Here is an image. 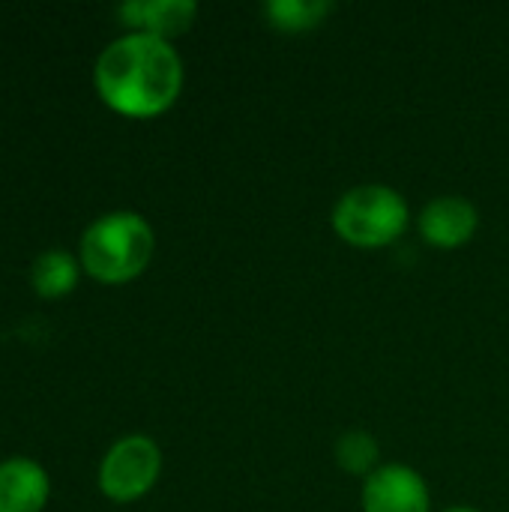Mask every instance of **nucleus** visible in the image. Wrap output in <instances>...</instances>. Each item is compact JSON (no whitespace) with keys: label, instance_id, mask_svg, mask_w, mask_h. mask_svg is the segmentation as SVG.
Masks as SVG:
<instances>
[{"label":"nucleus","instance_id":"f8f14e48","mask_svg":"<svg viewBox=\"0 0 509 512\" xmlns=\"http://www.w3.org/2000/svg\"><path fill=\"white\" fill-rule=\"evenodd\" d=\"M444 512H480V510H474V507H450V510H444Z\"/></svg>","mask_w":509,"mask_h":512},{"label":"nucleus","instance_id":"6e6552de","mask_svg":"<svg viewBox=\"0 0 509 512\" xmlns=\"http://www.w3.org/2000/svg\"><path fill=\"white\" fill-rule=\"evenodd\" d=\"M51 498L45 468L27 456L0 462V512H42Z\"/></svg>","mask_w":509,"mask_h":512},{"label":"nucleus","instance_id":"7ed1b4c3","mask_svg":"<svg viewBox=\"0 0 509 512\" xmlns=\"http://www.w3.org/2000/svg\"><path fill=\"white\" fill-rule=\"evenodd\" d=\"M333 231L354 249H384L396 243L411 222L402 192L384 183H363L348 189L333 207Z\"/></svg>","mask_w":509,"mask_h":512},{"label":"nucleus","instance_id":"1a4fd4ad","mask_svg":"<svg viewBox=\"0 0 509 512\" xmlns=\"http://www.w3.org/2000/svg\"><path fill=\"white\" fill-rule=\"evenodd\" d=\"M78 279H81V261L60 249L42 252L30 267V285L45 300H60L72 294Z\"/></svg>","mask_w":509,"mask_h":512},{"label":"nucleus","instance_id":"0eeeda50","mask_svg":"<svg viewBox=\"0 0 509 512\" xmlns=\"http://www.w3.org/2000/svg\"><path fill=\"white\" fill-rule=\"evenodd\" d=\"M198 15L195 0H129L117 9V18L129 33H150L165 42L183 36Z\"/></svg>","mask_w":509,"mask_h":512},{"label":"nucleus","instance_id":"423d86ee","mask_svg":"<svg viewBox=\"0 0 509 512\" xmlns=\"http://www.w3.org/2000/svg\"><path fill=\"white\" fill-rule=\"evenodd\" d=\"M417 228L435 249H459L474 240L480 228L477 207L462 195H441L420 210Z\"/></svg>","mask_w":509,"mask_h":512},{"label":"nucleus","instance_id":"f03ea898","mask_svg":"<svg viewBox=\"0 0 509 512\" xmlns=\"http://www.w3.org/2000/svg\"><path fill=\"white\" fill-rule=\"evenodd\" d=\"M156 252L150 222L132 210H114L87 225L78 243L81 270L102 285H126L138 279Z\"/></svg>","mask_w":509,"mask_h":512},{"label":"nucleus","instance_id":"9d476101","mask_svg":"<svg viewBox=\"0 0 509 512\" xmlns=\"http://www.w3.org/2000/svg\"><path fill=\"white\" fill-rule=\"evenodd\" d=\"M333 12L327 0H270L264 6V18L270 27L282 33H306L324 24V18Z\"/></svg>","mask_w":509,"mask_h":512},{"label":"nucleus","instance_id":"f257e3e1","mask_svg":"<svg viewBox=\"0 0 509 512\" xmlns=\"http://www.w3.org/2000/svg\"><path fill=\"white\" fill-rule=\"evenodd\" d=\"M99 99L120 117L150 120L165 114L183 90L177 48L150 33H123L102 48L93 66Z\"/></svg>","mask_w":509,"mask_h":512},{"label":"nucleus","instance_id":"9b49d317","mask_svg":"<svg viewBox=\"0 0 509 512\" xmlns=\"http://www.w3.org/2000/svg\"><path fill=\"white\" fill-rule=\"evenodd\" d=\"M333 456H336V465L351 477H372L381 468L378 465L381 447H378L375 435L363 432V429H351V432L339 435Z\"/></svg>","mask_w":509,"mask_h":512},{"label":"nucleus","instance_id":"39448f33","mask_svg":"<svg viewBox=\"0 0 509 512\" xmlns=\"http://www.w3.org/2000/svg\"><path fill=\"white\" fill-rule=\"evenodd\" d=\"M363 512H432V495L420 471L381 465L363 483Z\"/></svg>","mask_w":509,"mask_h":512},{"label":"nucleus","instance_id":"20e7f679","mask_svg":"<svg viewBox=\"0 0 509 512\" xmlns=\"http://www.w3.org/2000/svg\"><path fill=\"white\" fill-rule=\"evenodd\" d=\"M162 474V450L147 435L120 438L99 465V492L114 504L144 498Z\"/></svg>","mask_w":509,"mask_h":512}]
</instances>
